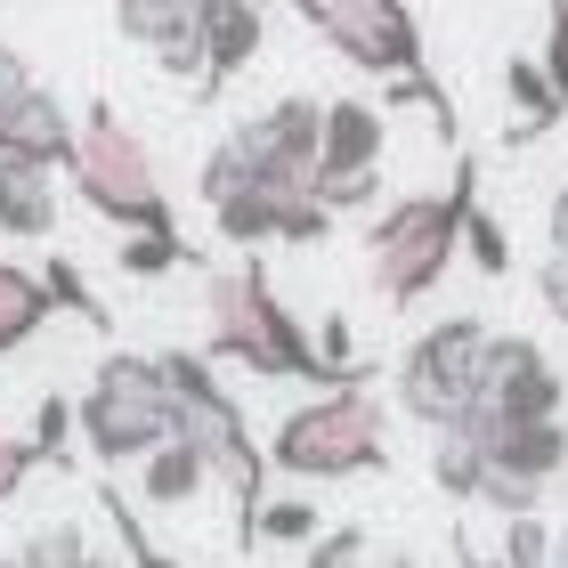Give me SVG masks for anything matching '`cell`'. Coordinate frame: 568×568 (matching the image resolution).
<instances>
[{
    "instance_id": "5",
    "label": "cell",
    "mask_w": 568,
    "mask_h": 568,
    "mask_svg": "<svg viewBox=\"0 0 568 568\" xmlns=\"http://www.w3.org/2000/svg\"><path fill=\"white\" fill-rule=\"evenodd\" d=\"M65 187L82 195L90 212L114 227V236H163V227H179L171 195H163V171H154L146 139L114 114V98H90V106L73 114V163H65Z\"/></svg>"
},
{
    "instance_id": "31",
    "label": "cell",
    "mask_w": 568,
    "mask_h": 568,
    "mask_svg": "<svg viewBox=\"0 0 568 568\" xmlns=\"http://www.w3.org/2000/svg\"><path fill=\"white\" fill-rule=\"evenodd\" d=\"M545 496H552V487H536V479H511V471H487L471 504H487V511H504V520H520V511H545Z\"/></svg>"
},
{
    "instance_id": "13",
    "label": "cell",
    "mask_w": 568,
    "mask_h": 568,
    "mask_svg": "<svg viewBox=\"0 0 568 568\" xmlns=\"http://www.w3.org/2000/svg\"><path fill=\"white\" fill-rule=\"evenodd\" d=\"M0 163H41V171H58L73 163V114H65V98L58 90H24L0 106Z\"/></svg>"
},
{
    "instance_id": "10",
    "label": "cell",
    "mask_w": 568,
    "mask_h": 568,
    "mask_svg": "<svg viewBox=\"0 0 568 568\" xmlns=\"http://www.w3.org/2000/svg\"><path fill=\"white\" fill-rule=\"evenodd\" d=\"M382 146H390V114H382L374 98H333L308 195H317L333 220H342V212H366V203L382 195Z\"/></svg>"
},
{
    "instance_id": "38",
    "label": "cell",
    "mask_w": 568,
    "mask_h": 568,
    "mask_svg": "<svg viewBox=\"0 0 568 568\" xmlns=\"http://www.w3.org/2000/svg\"><path fill=\"white\" fill-rule=\"evenodd\" d=\"M252 9H276V0H252Z\"/></svg>"
},
{
    "instance_id": "29",
    "label": "cell",
    "mask_w": 568,
    "mask_h": 568,
    "mask_svg": "<svg viewBox=\"0 0 568 568\" xmlns=\"http://www.w3.org/2000/svg\"><path fill=\"white\" fill-rule=\"evenodd\" d=\"M545 552H552V520L545 511H520V520H504V568H545Z\"/></svg>"
},
{
    "instance_id": "11",
    "label": "cell",
    "mask_w": 568,
    "mask_h": 568,
    "mask_svg": "<svg viewBox=\"0 0 568 568\" xmlns=\"http://www.w3.org/2000/svg\"><path fill=\"white\" fill-rule=\"evenodd\" d=\"M227 139H236V154L252 163V179L308 187V179H317V139H325V98H276V106L244 114Z\"/></svg>"
},
{
    "instance_id": "23",
    "label": "cell",
    "mask_w": 568,
    "mask_h": 568,
    "mask_svg": "<svg viewBox=\"0 0 568 568\" xmlns=\"http://www.w3.org/2000/svg\"><path fill=\"white\" fill-rule=\"evenodd\" d=\"M41 284H49V301H58V317H82L90 333H114V308L90 293V276H82V261H65V252H49L41 261Z\"/></svg>"
},
{
    "instance_id": "21",
    "label": "cell",
    "mask_w": 568,
    "mask_h": 568,
    "mask_svg": "<svg viewBox=\"0 0 568 568\" xmlns=\"http://www.w3.org/2000/svg\"><path fill=\"white\" fill-rule=\"evenodd\" d=\"M98 511H106V528H114V545H122V568H187V560H171V552H163V545L146 536L139 504L122 496L114 479H98Z\"/></svg>"
},
{
    "instance_id": "25",
    "label": "cell",
    "mask_w": 568,
    "mask_h": 568,
    "mask_svg": "<svg viewBox=\"0 0 568 568\" xmlns=\"http://www.w3.org/2000/svg\"><path fill=\"white\" fill-rule=\"evenodd\" d=\"M463 261H471L487 284L511 276V236H504V220L487 212V203H471V212H463Z\"/></svg>"
},
{
    "instance_id": "37",
    "label": "cell",
    "mask_w": 568,
    "mask_h": 568,
    "mask_svg": "<svg viewBox=\"0 0 568 568\" xmlns=\"http://www.w3.org/2000/svg\"><path fill=\"white\" fill-rule=\"evenodd\" d=\"M0 568H24V552H0Z\"/></svg>"
},
{
    "instance_id": "33",
    "label": "cell",
    "mask_w": 568,
    "mask_h": 568,
    "mask_svg": "<svg viewBox=\"0 0 568 568\" xmlns=\"http://www.w3.org/2000/svg\"><path fill=\"white\" fill-rule=\"evenodd\" d=\"M33 90V58H24L17 41H0V106H9V98H24Z\"/></svg>"
},
{
    "instance_id": "15",
    "label": "cell",
    "mask_w": 568,
    "mask_h": 568,
    "mask_svg": "<svg viewBox=\"0 0 568 568\" xmlns=\"http://www.w3.org/2000/svg\"><path fill=\"white\" fill-rule=\"evenodd\" d=\"M479 455H487V471L560 487L568 479V423H496V430L479 438Z\"/></svg>"
},
{
    "instance_id": "8",
    "label": "cell",
    "mask_w": 568,
    "mask_h": 568,
    "mask_svg": "<svg viewBox=\"0 0 568 568\" xmlns=\"http://www.w3.org/2000/svg\"><path fill=\"white\" fill-rule=\"evenodd\" d=\"M308 33H317L342 65H357L366 82H398V73H423V24L406 0H284Z\"/></svg>"
},
{
    "instance_id": "28",
    "label": "cell",
    "mask_w": 568,
    "mask_h": 568,
    "mask_svg": "<svg viewBox=\"0 0 568 568\" xmlns=\"http://www.w3.org/2000/svg\"><path fill=\"white\" fill-rule=\"evenodd\" d=\"M33 471H49L41 447H33V430H0V511L24 496V479H33Z\"/></svg>"
},
{
    "instance_id": "24",
    "label": "cell",
    "mask_w": 568,
    "mask_h": 568,
    "mask_svg": "<svg viewBox=\"0 0 568 568\" xmlns=\"http://www.w3.org/2000/svg\"><path fill=\"white\" fill-rule=\"evenodd\" d=\"M430 479L447 487L455 504H471V496H479V479H487V455H479V438H463V430H438V438H430Z\"/></svg>"
},
{
    "instance_id": "6",
    "label": "cell",
    "mask_w": 568,
    "mask_h": 568,
    "mask_svg": "<svg viewBox=\"0 0 568 568\" xmlns=\"http://www.w3.org/2000/svg\"><path fill=\"white\" fill-rule=\"evenodd\" d=\"M73 430L98 471H122V463L154 455L171 438V382L146 349H106L90 374V390L73 398Z\"/></svg>"
},
{
    "instance_id": "19",
    "label": "cell",
    "mask_w": 568,
    "mask_h": 568,
    "mask_svg": "<svg viewBox=\"0 0 568 568\" xmlns=\"http://www.w3.org/2000/svg\"><path fill=\"white\" fill-rule=\"evenodd\" d=\"M504 98H511V146L560 131V114H568L560 90L545 82V65H536V58H511V65H504Z\"/></svg>"
},
{
    "instance_id": "9",
    "label": "cell",
    "mask_w": 568,
    "mask_h": 568,
    "mask_svg": "<svg viewBox=\"0 0 568 568\" xmlns=\"http://www.w3.org/2000/svg\"><path fill=\"white\" fill-rule=\"evenodd\" d=\"M568 406V382L545 349L528 342V333H487V357H479V398L471 415H463L455 430L463 438H487L496 423H560Z\"/></svg>"
},
{
    "instance_id": "18",
    "label": "cell",
    "mask_w": 568,
    "mask_h": 568,
    "mask_svg": "<svg viewBox=\"0 0 568 568\" xmlns=\"http://www.w3.org/2000/svg\"><path fill=\"white\" fill-rule=\"evenodd\" d=\"M41 325H58V301H49L41 268H24V261H0V357H17V349L33 342Z\"/></svg>"
},
{
    "instance_id": "32",
    "label": "cell",
    "mask_w": 568,
    "mask_h": 568,
    "mask_svg": "<svg viewBox=\"0 0 568 568\" xmlns=\"http://www.w3.org/2000/svg\"><path fill=\"white\" fill-rule=\"evenodd\" d=\"M536 301H545L552 317L568 325V261H560V252H545V261H536Z\"/></svg>"
},
{
    "instance_id": "36",
    "label": "cell",
    "mask_w": 568,
    "mask_h": 568,
    "mask_svg": "<svg viewBox=\"0 0 568 568\" xmlns=\"http://www.w3.org/2000/svg\"><path fill=\"white\" fill-rule=\"evenodd\" d=\"M374 568H423V560H415V552H382Z\"/></svg>"
},
{
    "instance_id": "1",
    "label": "cell",
    "mask_w": 568,
    "mask_h": 568,
    "mask_svg": "<svg viewBox=\"0 0 568 568\" xmlns=\"http://www.w3.org/2000/svg\"><path fill=\"white\" fill-rule=\"evenodd\" d=\"M203 357H212V366H236V374H261V382L349 390V382L317 357V333L284 308V293L268 284L261 261H236V268L203 276Z\"/></svg>"
},
{
    "instance_id": "14",
    "label": "cell",
    "mask_w": 568,
    "mask_h": 568,
    "mask_svg": "<svg viewBox=\"0 0 568 568\" xmlns=\"http://www.w3.org/2000/svg\"><path fill=\"white\" fill-rule=\"evenodd\" d=\"M261 41H268V9H252V0H203V82H195V98H220L261 58Z\"/></svg>"
},
{
    "instance_id": "16",
    "label": "cell",
    "mask_w": 568,
    "mask_h": 568,
    "mask_svg": "<svg viewBox=\"0 0 568 568\" xmlns=\"http://www.w3.org/2000/svg\"><path fill=\"white\" fill-rule=\"evenodd\" d=\"M58 227V171L41 163H0V236L41 244Z\"/></svg>"
},
{
    "instance_id": "4",
    "label": "cell",
    "mask_w": 568,
    "mask_h": 568,
    "mask_svg": "<svg viewBox=\"0 0 568 568\" xmlns=\"http://www.w3.org/2000/svg\"><path fill=\"white\" fill-rule=\"evenodd\" d=\"M268 471L293 487H333V479H374L390 471V415H382L374 382L317 390L268 430Z\"/></svg>"
},
{
    "instance_id": "20",
    "label": "cell",
    "mask_w": 568,
    "mask_h": 568,
    "mask_svg": "<svg viewBox=\"0 0 568 568\" xmlns=\"http://www.w3.org/2000/svg\"><path fill=\"white\" fill-rule=\"evenodd\" d=\"M317 528H325V511L301 496V487H268L261 511H252V536H244V552H268V545H317Z\"/></svg>"
},
{
    "instance_id": "26",
    "label": "cell",
    "mask_w": 568,
    "mask_h": 568,
    "mask_svg": "<svg viewBox=\"0 0 568 568\" xmlns=\"http://www.w3.org/2000/svg\"><path fill=\"white\" fill-rule=\"evenodd\" d=\"M24 568H90L98 560V545H90V536H82V520H49L41 536H24Z\"/></svg>"
},
{
    "instance_id": "17",
    "label": "cell",
    "mask_w": 568,
    "mask_h": 568,
    "mask_svg": "<svg viewBox=\"0 0 568 568\" xmlns=\"http://www.w3.org/2000/svg\"><path fill=\"white\" fill-rule=\"evenodd\" d=\"M203 487H212V463H203L187 438H163L154 455H139V496H131V504H146V511H179V504H195Z\"/></svg>"
},
{
    "instance_id": "2",
    "label": "cell",
    "mask_w": 568,
    "mask_h": 568,
    "mask_svg": "<svg viewBox=\"0 0 568 568\" xmlns=\"http://www.w3.org/2000/svg\"><path fill=\"white\" fill-rule=\"evenodd\" d=\"M479 203V154L455 146V179L430 195H398L366 220V284L382 308H423L463 261V212Z\"/></svg>"
},
{
    "instance_id": "12",
    "label": "cell",
    "mask_w": 568,
    "mask_h": 568,
    "mask_svg": "<svg viewBox=\"0 0 568 568\" xmlns=\"http://www.w3.org/2000/svg\"><path fill=\"white\" fill-rule=\"evenodd\" d=\"M114 33L179 82H203V0H114Z\"/></svg>"
},
{
    "instance_id": "35",
    "label": "cell",
    "mask_w": 568,
    "mask_h": 568,
    "mask_svg": "<svg viewBox=\"0 0 568 568\" xmlns=\"http://www.w3.org/2000/svg\"><path fill=\"white\" fill-rule=\"evenodd\" d=\"M545 568H568V520L552 528V552H545Z\"/></svg>"
},
{
    "instance_id": "3",
    "label": "cell",
    "mask_w": 568,
    "mask_h": 568,
    "mask_svg": "<svg viewBox=\"0 0 568 568\" xmlns=\"http://www.w3.org/2000/svg\"><path fill=\"white\" fill-rule=\"evenodd\" d=\"M154 366L171 382V438H187V447L212 463V487H227V511H236V545L252 536V511L268 496V447L252 438L236 390L220 382V366L203 349H154Z\"/></svg>"
},
{
    "instance_id": "7",
    "label": "cell",
    "mask_w": 568,
    "mask_h": 568,
    "mask_svg": "<svg viewBox=\"0 0 568 568\" xmlns=\"http://www.w3.org/2000/svg\"><path fill=\"white\" fill-rule=\"evenodd\" d=\"M479 357H487V317H471V308L423 325L415 342H406V357H398V415L423 423L430 438L455 430L471 415V398H479Z\"/></svg>"
},
{
    "instance_id": "27",
    "label": "cell",
    "mask_w": 568,
    "mask_h": 568,
    "mask_svg": "<svg viewBox=\"0 0 568 568\" xmlns=\"http://www.w3.org/2000/svg\"><path fill=\"white\" fill-rule=\"evenodd\" d=\"M73 438H82V430H73V398L49 390V398L33 406V447H41L49 471H65V463H73Z\"/></svg>"
},
{
    "instance_id": "34",
    "label": "cell",
    "mask_w": 568,
    "mask_h": 568,
    "mask_svg": "<svg viewBox=\"0 0 568 568\" xmlns=\"http://www.w3.org/2000/svg\"><path fill=\"white\" fill-rule=\"evenodd\" d=\"M545 236H552V252L568 261V179H560V195H552V212H545Z\"/></svg>"
},
{
    "instance_id": "22",
    "label": "cell",
    "mask_w": 568,
    "mask_h": 568,
    "mask_svg": "<svg viewBox=\"0 0 568 568\" xmlns=\"http://www.w3.org/2000/svg\"><path fill=\"white\" fill-rule=\"evenodd\" d=\"M114 268L139 276V284H154V276H171V268H203V252L179 236V227H163V236H122L114 244Z\"/></svg>"
},
{
    "instance_id": "30",
    "label": "cell",
    "mask_w": 568,
    "mask_h": 568,
    "mask_svg": "<svg viewBox=\"0 0 568 568\" xmlns=\"http://www.w3.org/2000/svg\"><path fill=\"white\" fill-rule=\"evenodd\" d=\"M301 568H374L366 528H317V545H301Z\"/></svg>"
}]
</instances>
